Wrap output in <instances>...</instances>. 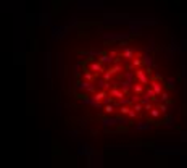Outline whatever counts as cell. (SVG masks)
<instances>
[{"label":"cell","instance_id":"8","mask_svg":"<svg viewBox=\"0 0 187 168\" xmlns=\"http://www.w3.org/2000/svg\"><path fill=\"white\" fill-rule=\"evenodd\" d=\"M131 55H132V52H131V50H126V52H124V57H131Z\"/></svg>","mask_w":187,"mask_h":168},{"label":"cell","instance_id":"1","mask_svg":"<svg viewBox=\"0 0 187 168\" xmlns=\"http://www.w3.org/2000/svg\"><path fill=\"white\" fill-rule=\"evenodd\" d=\"M137 78L140 79V82H142V84H147V82H148V78H147V74L144 73V71H137Z\"/></svg>","mask_w":187,"mask_h":168},{"label":"cell","instance_id":"3","mask_svg":"<svg viewBox=\"0 0 187 168\" xmlns=\"http://www.w3.org/2000/svg\"><path fill=\"white\" fill-rule=\"evenodd\" d=\"M144 63L148 65V66L152 65V57H150V55H145V57H144Z\"/></svg>","mask_w":187,"mask_h":168},{"label":"cell","instance_id":"4","mask_svg":"<svg viewBox=\"0 0 187 168\" xmlns=\"http://www.w3.org/2000/svg\"><path fill=\"white\" fill-rule=\"evenodd\" d=\"M150 113H152V116H155V118H157V116H160V112L158 110H152V108H150Z\"/></svg>","mask_w":187,"mask_h":168},{"label":"cell","instance_id":"2","mask_svg":"<svg viewBox=\"0 0 187 168\" xmlns=\"http://www.w3.org/2000/svg\"><path fill=\"white\" fill-rule=\"evenodd\" d=\"M152 86H153V92H155L157 95L161 94V84H160L158 81H153V82H152Z\"/></svg>","mask_w":187,"mask_h":168},{"label":"cell","instance_id":"9","mask_svg":"<svg viewBox=\"0 0 187 168\" xmlns=\"http://www.w3.org/2000/svg\"><path fill=\"white\" fill-rule=\"evenodd\" d=\"M160 110H161V112H166V105H165V103H163V105H160Z\"/></svg>","mask_w":187,"mask_h":168},{"label":"cell","instance_id":"6","mask_svg":"<svg viewBox=\"0 0 187 168\" xmlns=\"http://www.w3.org/2000/svg\"><path fill=\"white\" fill-rule=\"evenodd\" d=\"M161 100H163V102H168V94H163L161 95Z\"/></svg>","mask_w":187,"mask_h":168},{"label":"cell","instance_id":"7","mask_svg":"<svg viewBox=\"0 0 187 168\" xmlns=\"http://www.w3.org/2000/svg\"><path fill=\"white\" fill-rule=\"evenodd\" d=\"M121 112H123V113H127V112H129V108H127V107H121Z\"/></svg>","mask_w":187,"mask_h":168},{"label":"cell","instance_id":"5","mask_svg":"<svg viewBox=\"0 0 187 168\" xmlns=\"http://www.w3.org/2000/svg\"><path fill=\"white\" fill-rule=\"evenodd\" d=\"M134 90L136 92H142V86H134Z\"/></svg>","mask_w":187,"mask_h":168}]
</instances>
